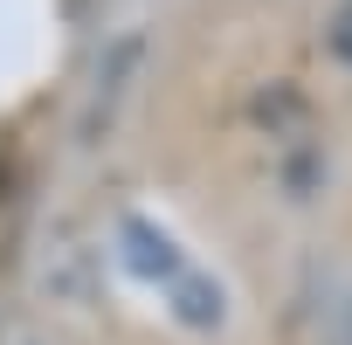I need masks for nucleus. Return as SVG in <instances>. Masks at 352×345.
I'll return each instance as SVG.
<instances>
[{
	"mask_svg": "<svg viewBox=\"0 0 352 345\" xmlns=\"http://www.w3.org/2000/svg\"><path fill=\"white\" fill-rule=\"evenodd\" d=\"M138 56H145V35H111L90 63V83H83V111H76V145H104L131 104V83H138Z\"/></svg>",
	"mask_w": 352,
	"mask_h": 345,
	"instance_id": "obj_1",
	"label": "nucleus"
},
{
	"mask_svg": "<svg viewBox=\"0 0 352 345\" xmlns=\"http://www.w3.org/2000/svg\"><path fill=\"white\" fill-rule=\"evenodd\" d=\"M111 263H118V276H131V283H145V290H173L194 263H187V249L173 242L152 214H138V208H124L118 221H111Z\"/></svg>",
	"mask_w": 352,
	"mask_h": 345,
	"instance_id": "obj_2",
	"label": "nucleus"
},
{
	"mask_svg": "<svg viewBox=\"0 0 352 345\" xmlns=\"http://www.w3.org/2000/svg\"><path fill=\"white\" fill-rule=\"evenodd\" d=\"M166 311H173V324H180L187 338H214V331L228 324V290H221L208 269H187L180 283L166 290Z\"/></svg>",
	"mask_w": 352,
	"mask_h": 345,
	"instance_id": "obj_3",
	"label": "nucleus"
},
{
	"mask_svg": "<svg viewBox=\"0 0 352 345\" xmlns=\"http://www.w3.org/2000/svg\"><path fill=\"white\" fill-rule=\"evenodd\" d=\"M276 187H283L290 201H318V194L331 187V159H324V145H297V152H283Z\"/></svg>",
	"mask_w": 352,
	"mask_h": 345,
	"instance_id": "obj_4",
	"label": "nucleus"
},
{
	"mask_svg": "<svg viewBox=\"0 0 352 345\" xmlns=\"http://www.w3.org/2000/svg\"><path fill=\"white\" fill-rule=\"evenodd\" d=\"M324 49H331L338 69H352V0H338V8H331V21H324Z\"/></svg>",
	"mask_w": 352,
	"mask_h": 345,
	"instance_id": "obj_5",
	"label": "nucleus"
},
{
	"mask_svg": "<svg viewBox=\"0 0 352 345\" xmlns=\"http://www.w3.org/2000/svg\"><path fill=\"white\" fill-rule=\"evenodd\" d=\"M324 345H352V283H345V297H338V311L324 324Z\"/></svg>",
	"mask_w": 352,
	"mask_h": 345,
	"instance_id": "obj_6",
	"label": "nucleus"
},
{
	"mask_svg": "<svg viewBox=\"0 0 352 345\" xmlns=\"http://www.w3.org/2000/svg\"><path fill=\"white\" fill-rule=\"evenodd\" d=\"M14 345H49V338H14Z\"/></svg>",
	"mask_w": 352,
	"mask_h": 345,
	"instance_id": "obj_7",
	"label": "nucleus"
}]
</instances>
